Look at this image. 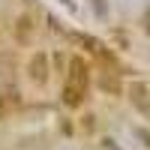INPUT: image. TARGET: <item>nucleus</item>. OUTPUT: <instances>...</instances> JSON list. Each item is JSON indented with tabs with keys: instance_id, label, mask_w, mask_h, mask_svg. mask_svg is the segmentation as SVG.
Here are the masks:
<instances>
[{
	"instance_id": "f257e3e1",
	"label": "nucleus",
	"mask_w": 150,
	"mask_h": 150,
	"mask_svg": "<svg viewBox=\"0 0 150 150\" xmlns=\"http://www.w3.org/2000/svg\"><path fill=\"white\" fill-rule=\"evenodd\" d=\"M87 81H90V69L81 57H72L69 60V87H78V90H87Z\"/></svg>"
},
{
	"instance_id": "f03ea898",
	"label": "nucleus",
	"mask_w": 150,
	"mask_h": 150,
	"mask_svg": "<svg viewBox=\"0 0 150 150\" xmlns=\"http://www.w3.org/2000/svg\"><path fill=\"white\" fill-rule=\"evenodd\" d=\"M27 75H30L36 84H45L48 81V57L45 54H33L30 63H27Z\"/></svg>"
},
{
	"instance_id": "7ed1b4c3",
	"label": "nucleus",
	"mask_w": 150,
	"mask_h": 150,
	"mask_svg": "<svg viewBox=\"0 0 150 150\" xmlns=\"http://www.w3.org/2000/svg\"><path fill=\"white\" fill-rule=\"evenodd\" d=\"M15 39L21 45H30V39H33V21H30V15H21L15 21Z\"/></svg>"
},
{
	"instance_id": "20e7f679",
	"label": "nucleus",
	"mask_w": 150,
	"mask_h": 150,
	"mask_svg": "<svg viewBox=\"0 0 150 150\" xmlns=\"http://www.w3.org/2000/svg\"><path fill=\"white\" fill-rule=\"evenodd\" d=\"M129 93H132V102L138 105L141 111H147V114H150V99H147L150 90H147V84H132V90H129Z\"/></svg>"
},
{
	"instance_id": "39448f33",
	"label": "nucleus",
	"mask_w": 150,
	"mask_h": 150,
	"mask_svg": "<svg viewBox=\"0 0 150 150\" xmlns=\"http://www.w3.org/2000/svg\"><path fill=\"white\" fill-rule=\"evenodd\" d=\"M81 99H84V90H78V87H63V102L69 105V108H78L81 105Z\"/></svg>"
},
{
	"instance_id": "423d86ee",
	"label": "nucleus",
	"mask_w": 150,
	"mask_h": 150,
	"mask_svg": "<svg viewBox=\"0 0 150 150\" xmlns=\"http://www.w3.org/2000/svg\"><path fill=\"white\" fill-rule=\"evenodd\" d=\"M99 87H102V90H108V93H120L117 78H108V75H102V78H99Z\"/></svg>"
}]
</instances>
